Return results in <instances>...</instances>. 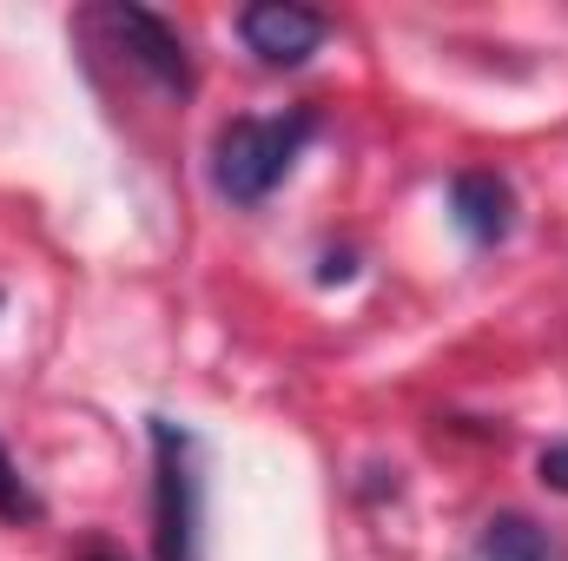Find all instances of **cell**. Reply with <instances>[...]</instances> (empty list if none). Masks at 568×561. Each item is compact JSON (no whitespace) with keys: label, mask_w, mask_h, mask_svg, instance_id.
<instances>
[{"label":"cell","mask_w":568,"mask_h":561,"mask_svg":"<svg viewBox=\"0 0 568 561\" xmlns=\"http://www.w3.org/2000/svg\"><path fill=\"white\" fill-rule=\"evenodd\" d=\"M317 140V113L311 106H291V113H245V120H225L219 140H212V185L219 198L232 205H265L291 178V165L304 159V145Z\"/></svg>","instance_id":"1"},{"label":"cell","mask_w":568,"mask_h":561,"mask_svg":"<svg viewBox=\"0 0 568 561\" xmlns=\"http://www.w3.org/2000/svg\"><path fill=\"white\" fill-rule=\"evenodd\" d=\"M152 422V555L199 561V442L172 417Z\"/></svg>","instance_id":"2"},{"label":"cell","mask_w":568,"mask_h":561,"mask_svg":"<svg viewBox=\"0 0 568 561\" xmlns=\"http://www.w3.org/2000/svg\"><path fill=\"white\" fill-rule=\"evenodd\" d=\"M100 27L126 47V60L140 67L165 100H185V93L199 86L192 53H185V33H179L165 13H152V7H133V0H126V7H100Z\"/></svg>","instance_id":"3"},{"label":"cell","mask_w":568,"mask_h":561,"mask_svg":"<svg viewBox=\"0 0 568 561\" xmlns=\"http://www.w3.org/2000/svg\"><path fill=\"white\" fill-rule=\"evenodd\" d=\"M331 20L317 7H297V0H258L239 13V40L265 60V67H304L317 47H324Z\"/></svg>","instance_id":"4"},{"label":"cell","mask_w":568,"mask_h":561,"mask_svg":"<svg viewBox=\"0 0 568 561\" xmlns=\"http://www.w3.org/2000/svg\"><path fill=\"white\" fill-rule=\"evenodd\" d=\"M449 218L456 232L476 245V252H496L509 232H516V185L503 172H456L449 178Z\"/></svg>","instance_id":"5"},{"label":"cell","mask_w":568,"mask_h":561,"mask_svg":"<svg viewBox=\"0 0 568 561\" xmlns=\"http://www.w3.org/2000/svg\"><path fill=\"white\" fill-rule=\"evenodd\" d=\"M469 561H568V549L529 516H489Z\"/></svg>","instance_id":"6"},{"label":"cell","mask_w":568,"mask_h":561,"mask_svg":"<svg viewBox=\"0 0 568 561\" xmlns=\"http://www.w3.org/2000/svg\"><path fill=\"white\" fill-rule=\"evenodd\" d=\"M47 516V502L33 496V482L20 476V462L7 456V442H0V522H13V529H33Z\"/></svg>","instance_id":"7"},{"label":"cell","mask_w":568,"mask_h":561,"mask_svg":"<svg viewBox=\"0 0 568 561\" xmlns=\"http://www.w3.org/2000/svg\"><path fill=\"white\" fill-rule=\"evenodd\" d=\"M536 476H542V489L568 496V442H549V449L536 456Z\"/></svg>","instance_id":"8"},{"label":"cell","mask_w":568,"mask_h":561,"mask_svg":"<svg viewBox=\"0 0 568 561\" xmlns=\"http://www.w3.org/2000/svg\"><path fill=\"white\" fill-rule=\"evenodd\" d=\"M317 278H324V284H337V278H351V258H337V252H331V258H324V272H317Z\"/></svg>","instance_id":"9"},{"label":"cell","mask_w":568,"mask_h":561,"mask_svg":"<svg viewBox=\"0 0 568 561\" xmlns=\"http://www.w3.org/2000/svg\"><path fill=\"white\" fill-rule=\"evenodd\" d=\"M80 561H126V555H113L106 542H87V549H80Z\"/></svg>","instance_id":"10"}]
</instances>
